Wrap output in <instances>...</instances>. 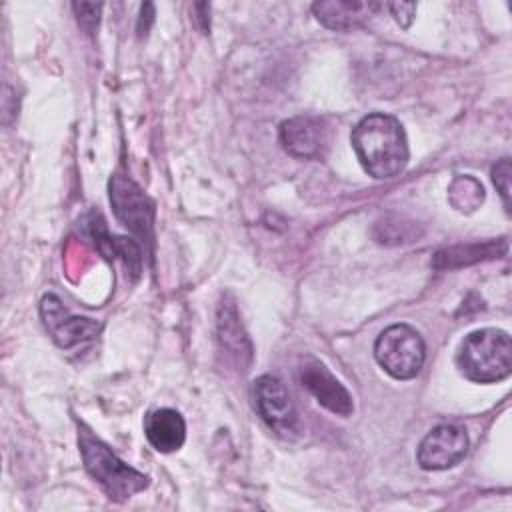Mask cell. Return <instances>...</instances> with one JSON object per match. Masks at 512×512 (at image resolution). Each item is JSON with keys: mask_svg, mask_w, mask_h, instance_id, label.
I'll use <instances>...</instances> for the list:
<instances>
[{"mask_svg": "<svg viewBox=\"0 0 512 512\" xmlns=\"http://www.w3.org/2000/svg\"><path fill=\"white\" fill-rule=\"evenodd\" d=\"M72 10L76 14L78 24L92 34L98 28L100 22V12H102V2H74Z\"/></svg>", "mask_w": 512, "mask_h": 512, "instance_id": "18", "label": "cell"}, {"mask_svg": "<svg viewBox=\"0 0 512 512\" xmlns=\"http://www.w3.org/2000/svg\"><path fill=\"white\" fill-rule=\"evenodd\" d=\"M350 140L362 168L378 180L400 174L408 164L406 132L390 114L374 112L364 116L354 126Z\"/></svg>", "mask_w": 512, "mask_h": 512, "instance_id": "1", "label": "cell"}, {"mask_svg": "<svg viewBox=\"0 0 512 512\" xmlns=\"http://www.w3.org/2000/svg\"><path fill=\"white\" fill-rule=\"evenodd\" d=\"M424 340L408 324H392L374 342L376 362L396 380L414 378L424 364Z\"/></svg>", "mask_w": 512, "mask_h": 512, "instance_id": "4", "label": "cell"}, {"mask_svg": "<svg viewBox=\"0 0 512 512\" xmlns=\"http://www.w3.org/2000/svg\"><path fill=\"white\" fill-rule=\"evenodd\" d=\"M466 452V432L454 424H440L422 438L416 458L424 470H446L462 462Z\"/></svg>", "mask_w": 512, "mask_h": 512, "instance_id": "7", "label": "cell"}, {"mask_svg": "<svg viewBox=\"0 0 512 512\" xmlns=\"http://www.w3.org/2000/svg\"><path fill=\"white\" fill-rule=\"evenodd\" d=\"M78 446L86 472L102 486V490L112 500L124 502L148 486L146 474L122 462L112 452V448L96 438L84 424L78 426Z\"/></svg>", "mask_w": 512, "mask_h": 512, "instance_id": "2", "label": "cell"}, {"mask_svg": "<svg viewBox=\"0 0 512 512\" xmlns=\"http://www.w3.org/2000/svg\"><path fill=\"white\" fill-rule=\"evenodd\" d=\"M194 8L200 12L198 16H196V20H198V26H200V30L204 32V34H208L210 32V18H208V12H210V6L206 4V2H198V4H194Z\"/></svg>", "mask_w": 512, "mask_h": 512, "instance_id": "22", "label": "cell"}, {"mask_svg": "<svg viewBox=\"0 0 512 512\" xmlns=\"http://www.w3.org/2000/svg\"><path fill=\"white\" fill-rule=\"evenodd\" d=\"M460 372L478 384L500 382L512 372V342L504 330L482 328L470 332L456 354Z\"/></svg>", "mask_w": 512, "mask_h": 512, "instance_id": "3", "label": "cell"}, {"mask_svg": "<svg viewBox=\"0 0 512 512\" xmlns=\"http://www.w3.org/2000/svg\"><path fill=\"white\" fill-rule=\"evenodd\" d=\"M110 204L118 222L144 244L154 242V202L144 190L124 174H114L108 184Z\"/></svg>", "mask_w": 512, "mask_h": 512, "instance_id": "5", "label": "cell"}, {"mask_svg": "<svg viewBox=\"0 0 512 512\" xmlns=\"http://www.w3.org/2000/svg\"><path fill=\"white\" fill-rule=\"evenodd\" d=\"M378 2L368 0H320L312 4V12L320 24L330 30H352L362 26L378 12Z\"/></svg>", "mask_w": 512, "mask_h": 512, "instance_id": "11", "label": "cell"}, {"mask_svg": "<svg viewBox=\"0 0 512 512\" xmlns=\"http://www.w3.org/2000/svg\"><path fill=\"white\" fill-rule=\"evenodd\" d=\"M510 160L502 158L494 168H492V182L496 186V190L500 192L506 210H510Z\"/></svg>", "mask_w": 512, "mask_h": 512, "instance_id": "19", "label": "cell"}, {"mask_svg": "<svg viewBox=\"0 0 512 512\" xmlns=\"http://www.w3.org/2000/svg\"><path fill=\"white\" fill-rule=\"evenodd\" d=\"M422 230L418 228L416 222L398 216V214H388L382 216L380 220H376L374 228H372V236L378 244H386V246H396V244H406V242H414L416 238H420Z\"/></svg>", "mask_w": 512, "mask_h": 512, "instance_id": "16", "label": "cell"}, {"mask_svg": "<svg viewBox=\"0 0 512 512\" xmlns=\"http://www.w3.org/2000/svg\"><path fill=\"white\" fill-rule=\"evenodd\" d=\"M218 342L228 360H232L240 370H246L252 360V344L242 328L236 304L232 300H222L218 306Z\"/></svg>", "mask_w": 512, "mask_h": 512, "instance_id": "12", "label": "cell"}, {"mask_svg": "<svg viewBox=\"0 0 512 512\" xmlns=\"http://www.w3.org/2000/svg\"><path fill=\"white\" fill-rule=\"evenodd\" d=\"M282 148L300 160L322 156L326 148V126L316 116H294L280 124L278 130Z\"/></svg>", "mask_w": 512, "mask_h": 512, "instance_id": "10", "label": "cell"}, {"mask_svg": "<svg viewBox=\"0 0 512 512\" xmlns=\"http://www.w3.org/2000/svg\"><path fill=\"white\" fill-rule=\"evenodd\" d=\"M40 316L46 330L60 348H70L74 344L92 340L100 332V324L96 320L72 316L64 308L62 300L54 294H46L40 300Z\"/></svg>", "mask_w": 512, "mask_h": 512, "instance_id": "8", "label": "cell"}, {"mask_svg": "<svg viewBox=\"0 0 512 512\" xmlns=\"http://www.w3.org/2000/svg\"><path fill=\"white\" fill-rule=\"evenodd\" d=\"M88 226H90V234H92L98 250L106 258L120 256L124 260V264L128 266V272L132 274V278H138V274L142 270V248H140V244L134 242L132 238H122V236L110 234L98 214L90 216Z\"/></svg>", "mask_w": 512, "mask_h": 512, "instance_id": "15", "label": "cell"}, {"mask_svg": "<svg viewBox=\"0 0 512 512\" xmlns=\"http://www.w3.org/2000/svg\"><path fill=\"white\" fill-rule=\"evenodd\" d=\"M144 434L154 450L168 454L184 444L186 424L180 412L172 408H158L144 418Z\"/></svg>", "mask_w": 512, "mask_h": 512, "instance_id": "13", "label": "cell"}, {"mask_svg": "<svg viewBox=\"0 0 512 512\" xmlns=\"http://www.w3.org/2000/svg\"><path fill=\"white\" fill-rule=\"evenodd\" d=\"M298 374H300L302 386L316 398L320 406L344 418L352 414L354 410L352 396L320 360L306 356L298 368Z\"/></svg>", "mask_w": 512, "mask_h": 512, "instance_id": "9", "label": "cell"}, {"mask_svg": "<svg viewBox=\"0 0 512 512\" xmlns=\"http://www.w3.org/2000/svg\"><path fill=\"white\" fill-rule=\"evenodd\" d=\"M254 408L266 426L280 438H294L300 432V420L294 402L280 378L264 374L252 386Z\"/></svg>", "mask_w": 512, "mask_h": 512, "instance_id": "6", "label": "cell"}, {"mask_svg": "<svg viewBox=\"0 0 512 512\" xmlns=\"http://www.w3.org/2000/svg\"><path fill=\"white\" fill-rule=\"evenodd\" d=\"M152 22H154V4L144 2L140 8V16H138V36H146Z\"/></svg>", "mask_w": 512, "mask_h": 512, "instance_id": "21", "label": "cell"}, {"mask_svg": "<svg viewBox=\"0 0 512 512\" xmlns=\"http://www.w3.org/2000/svg\"><path fill=\"white\" fill-rule=\"evenodd\" d=\"M394 20L402 26V28H408L414 20V12H416V4L414 2H390L388 4Z\"/></svg>", "mask_w": 512, "mask_h": 512, "instance_id": "20", "label": "cell"}, {"mask_svg": "<svg viewBox=\"0 0 512 512\" xmlns=\"http://www.w3.org/2000/svg\"><path fill=\"white\" fill-rule=\"evenodd\" d=\"M508 242L506 240H486V242H468V244H458L450 248H442L434 254L432 266L436 270H452V268H462L470 266L482 260L498 258L506 254Z\"/></svg>", "mask_w": 512, "mask_h": 512, "instance_id": "14", "label": "cell"}, {"mask_svg": "<svg viewBox=\"0 0 512 512\" xmlns=\"http://www.w3.org/2000/svg\"><path fill=\"white\" fill-rule=\"evenodd\" d=\"M448 202L458 212L470 214L484 202V188L474 176H456L448 188Z\"/></svg>", "mask_w": 512, "mask_h": 512, "instance_id": "17", "label": "cell"}]
</instances>
